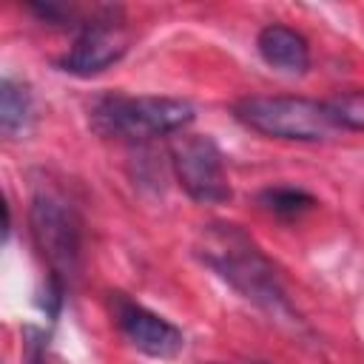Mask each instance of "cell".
Wrapping results in <instances>:
<instances>
[{
    "instance_id": "cell-1",
    "label": "cell",
    "mask_w": 364,
    "mask_h": 364,
    "mask_svg": "<svg viewBox=\"0 0 364 364\" xmlns=\"http://www.w3.org/2000/svg\"><path fill=\"white\" fill-rule=\"evenodd\" d=\"M196 253L247 301L259 304L273 318H293V310L287 304L284 290L279 287L273 264L264 259V253L239 225L230 222L205 225L196 242Z\"/></svg>"
},
{
    "instance_id": "cell-2",
    "label": "cell",
    "mask_w": 364,
    "mask_h": 364,
    "mask_svg": "<svg viewBox=\"0 0 364 364\" xmlns=\"http://www.w3.org/2000/svg\"><path fill=\"white\" fill-rule=\"evenodd\" d=\"M193 119V105L179 97H122L111 94L94 102L91 125L102 136L151 139L173 134Z\"/></svg>"
},
{
    "instance_id": "cell-3",
    "label": "cell",
    "mask_w": 364,
    "mask_h": 364,
    "mask_svg": "<svg viewBox=\"0 0 364 364\" xmlns=\"http://www.w3.org/2000/svg\"><path fill=\"white\" fill-rule=\"evenodd\" d=\"M233 114L245 128L273 139L321 142L336 131L324 102L307 97H245L233 105Z\"/></svg>"
},
{
    "instance_id": "cell-4",
    "label": "cell",
    "mask_w": 364,
    "mask_h": 364,
    "mask_svg": "<svg viewBox=\"0 0 364 364\" xmlns=\"http://www.w3.org/2000/svg\"><path fill=\"white\" fill-rule=\"evenodd\" d=\"M28 222L34 245L51 270V282L65 290L80 264V219L74 208L63 196L40 191L31 199Z\"/></svg>"
},
{
    "instance_id": "cell-5",
    "label": "cell",
    "mask_w": 364,
    "mask_h": 364,
    "mask_svg": "<svg viewBox=\"0 0 364 364\" xmlns=\"http://www.w3.org/2000/svg\"><path fill=\"white\" fill-rule=\"evenodd\" d=\"M171 162L182 191L196 202H228L230 182L219 145L205 134H182L171 142Z\"/></svg>"
},
{
    "instance_id": "cell-6",
    "label": "cell",
    "mask_w": 364,
    "mask_h": 364,
    "mask_svg": "<svg viewBox=\"0 0 364 364\" xmlns=\"http://www.w3.org/2000/svg\"><path fill=\"white\" fill-rule=\"evenodd\" d=\"M111 307H114L117 327L139 353H145L151 358H173L182 350V344H185L182 330L176 324H171L168 318L151 313L148 307H142L119 293L111 299Z\"/></svg>"
},
{
    "instance_id": "cell-7",
    "label": "cell",
    "mask_w": 364,
    "mask_h": 364,
    "mask_svg": "<svg viewBox=\"0 0 364 364\" xmlns=\"http://www.w3.org/2000/svg\"><path fill=\"white\" fill-rule=\"evenodd\" d=\"M125 51H128V37H125L122 26L114 20H100L77 34L74 46L57 60V65H60V71H68L77 77H91V74H100L102 68L114 65Z\"/></svg>"
},
{
    "instance_id": "cell-8",
    "label": "cell",
    "mask_w": 364,
    "mask_h": 364,
    "mask_svg": "<svg viewBox=\"0 0 364 364\" xmlns=\"http://www.w3.org/2000/svg\"><path fill=\"white\" fill-rule=\"evenodd\" d=\"M256 48H259V54L267 65H273L279 71H287V74H301L310 65L307 40L296 28L282 26V23L264 26L256 37Z\"/></svg>"
},
{
    "instance_id": "cell-9",
    "label": "cell",
    "mask_w": 364,
    "mask_h": 364,
    "mask_svg": "<svg viewBox=\"0 0 364 364\" xmlns=\"http://www.w3.org/2000/svg\"><path fill=\"white\" fill-rule=\"evenodd\" d=\"M31 122V94L23 82L6 77L0 82V128L6 136H17Z\"/></svg>"
},
{
    "instance_id": "cell-10",
    "label": "cell",
    "mask_w": 364,
    "mask_h": 364,
    "mask_svg": "<svg viewBox=\"0 0 364 364\" xmlns=\"http://www.w3.org/2000/svg\"><path fill=\"white\" fill-rule=\"evenodd\" d=\"M324 108L336 128L364 131V88L338 91L330 100H324Z\"/></svg>"
},
{
    "instance_id": "cell-11",
    "label": "cell",
    "mask_w": 364,
    "mask_h": 364,
    "mask_svg": "<svg viewBox=\"0 0 364 364\" xmlns=\"http://www.w3.org/2000/svg\"><path fill=\"white\" fill-rule=\"evenodd\" d=\"M259 205H264L270 213H279V216H299L307 208H313L316 199L301 188L276 185V188H264L259 193Z\"/></svg>"
},
{
    "instance_id": "cell-12",
    "label": "cell",
    "mask_w": 364,
    "mask_h": 364,
    "mask_svg": "<svg viewBox=\"0 0 364 364\" xmlns=\"http://www.w3.org/2000/svg\"><path fill=\"white\" fill-rule=\"evenodd\" d=\"M26 358L28 364H46V347H43V336L37 330H26Z\"/></svg>"
},
{
    "instance_id": "cell-13",
    "label": "cell",
    "mask_w": 364,
    "mask_h": 364,
    "mask_svg": "<svg viewBox=\"0 0 364 364\" xmlns=\"http://www.w3.org/2000/svg\"><path fill=\"white\" fill-rule=\"evenodd\" d=\"M239 364H262V361H239Z\"/></svg>"
}]
</instances>
